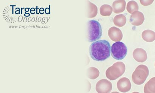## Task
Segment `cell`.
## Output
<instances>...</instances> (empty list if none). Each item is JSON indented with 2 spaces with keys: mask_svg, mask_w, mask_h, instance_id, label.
<instances>
[{
  "mask_svg": "<svg viewBox=\"0 0 155 93\" xmlns=\"http://www.w3.org/2000/svg\"><path fill=\"white\" fill-rule=\"evenodd\" d=\"M111 46L106 40L96 41L89 47L91 57L94 61H103L108 58L110 55Z\"/></svg>",
  "mask_w": 155,
  "mask_h": 93,
  "instance_id": "1",
  "label": "cell"
},
{
  "mask_svg": "<svg viewBox=\"0 0 155 93\" xmlns=\"http://www.w3.org/2000/svg\"><path fill=\"white\" fill-rule=\"evenodd\" d=\"M102 35L101 25L98 21L92 20L87 23V39L89 42L99 40Z\"/></svg>",
  "mask_w": 155,
  "mask_h": 93,
  "instance_id": "2",
  "label": "cell"
},
{
  "mask_svg": "<svg viewBox=\"0 0 155 93\" xmlns=\"http://www.w3.org/2000/svg\"><path fill=\"white\" fill-rule=\"evenodd\" d=\"M125 70L126 66L124 62H116L107 68L106 75L109 80H115L121 77L125 72Z\"/></svg>",
  "mask_w": 155,
  "mask_h": 93,
  "instance_id": "3",
  "label": "cell"
},
{
  "mask_svg": "<svg viewBox=\"0 0 155 93\" xmlns=\"http://www.w3.org/2000/svg\"><path fill=\"white\" fill-rule=\"evenodd\" d=\"M149 74V69L146 65H140L135 70L132 76L134 83L137 85H142L146 80Z\"/></svg>",
  "mask_w": 155,
  "mask_h": 93,
  "instance_id": "4",
  "label": "cell"
},
{
  "mask_svg": "<svg viewBox=\"0 0 155 93\" xmlns=\"http://www.w3.org/2000/svg\"><path fill=\"white\" fill-rule=\"evenodd\" d=\"M127 48L125 44L120 42L114 43L111 47L112 57L118 60H122L127 56Z\"/></svg>",
  "mask_w": 155,
  "mask_h": 93,
  "instance_id": "5",
  "label": "cell"
},
{
  "mask_svg": "<svg viewBox=\"0 0 155 93\" xmlns=\"http://www.w3.org/2000/svg\"><path fill=\"white\" fill-rule=\"evenodd\" d=\"M112 84L106 79H102L97 82L96 90L99 93H109L112 90Z\"/></svg>",
  "mask_w": 155,
  "mask_h": 93,
  "instance_id": "6",
  "label": "cell"
},
{
  "mask_svg": "<svg viewBox=\"0 0 155 93\" xmlns=\"http://www.w3.org/2000/svg\"><path fill=\"white\" fill-rule=\"evenodd\" d=\"M144 21L145 17L143 13L139 11L134 12L130 16V22L134 26L142 25Z\"/></svg>",
  "mask_w": 155,
  "mask_h": 93,
  "instance_id": "7",
  "label": "cell"
},
{
  "mask_svg": "<svg viewBox=\"0 0 155 93\" xmlns=\"http://www.w3.org/2000/svg\"><path fill=\"white\" fill-rule=\"evenodd\" d=\"M117 87L120 92H127L131 89V83L128 78L123 77L118 81L117 83Z\"/></svg>",
  "mask_w": 155,
  "mask_h": 93,
  "instance_id": "8",
  "label": "cell"
},
{
  "mask_svg": "<svg viewBox=\"0 0 155 93\" xmlns=\"http://www.w3.org/2000/svg\"><path fill=\"white\" fill-rule=\"evenodd\" d=\"M108 36L112 41L114 42H120L122 40L123 33L119 28L112 27L109 29Z\"/></svg>",
  "mask_w": 155,
  "mask_h": 93,
  "instance_id": "9",
  "label": "cell"
},
{
  "mask_svg": "<svg viewBox=\"0 0 155 93\" xmlns=\"http://www.w3.org/2000/svg\"><path fill=\"white\" fill-rule=\"evenodd\" d=\"M133 56L135 60L139 62H143L148 58L147 52L142 48H137L134 50Z\"/></svg>",
  "mask_w": 155,
  "mask_h": 93,
  "instance_id": "10",
  "label": "cell"
},
{
  "mask_svg": "<svg viewBox=\"0 0 155 93\" xmlns=\"http://www.w3.org/2000/svg\"><path fill=\"white\" fill-rule=\"evenodd\" d=\"M126 2L124 0H116L112 4V8L114 13L119 14L122 13L125 10Z\"/></svg>",
  "mask_w": 155,
  "mask_h": 93,
  "instance_id": "11",
  "label": "cell"
},
{
  "mask_svg": "<svg viewBox=\"0 0 155 93\" xmlns=\"http://www.w3.org/2000/svg\"><path fill=\"white\" fill-rule=\"evenodd\" d=\"M142 37L145 42H153L155 39V33L154 31L151 30H145L143 32Z\"/></svg>",
  "mask_w": 155,
  "mask_h": 93,
  "instance_id": "12",
  "label": "cell"
},
{
  "mask_svg": "<svg viewBox=\"0 0 155 93\" xmlns=\"http://www.w3.org/2000/svg\"><path fill=\"white\" fill-rule=\"evenodd\" d=\"M113 22L116 26L122 27L125 25L127 22V18L123 14L117 15L114 18Z\"/></svg>",
  "mask_w": 155,
  "mask_h": 93,
  "instance_id": "13",
  "label": "cell"
},
{
  "mask_svg": "<svg viewBox=\"0 0 155 93\" xmlns=\"http://www.w3.org/2000/svg\"><path fill=\"white\" fill-rule=\"evenodd\" d=\"M87 17L92 18L96 16L98 13V8L93 3L88 1Z\"/></svg>",
  "mask_w": 155,
  "mask_h": 93,
  "instance_id": "14",
  "label": "cell"
},
{
  "mask_svg": "<svg viewBox=\"0 0 155 93\" xmlns=\"http://www.w3.org/2000/svg\"><path fill=\"white\" fill-rule=\"evenodd\" d=\"M155 78H152L146 84L144 88L145 93H155Z\"/></svg>",
  "mask_w": 155,
  "mask_h": 93,
  "instance_id": "15",
  "label": "cell"
},
{
  "mask_svg": "<svg viewBox=\"0 0 155 93\" xmlns=\"http://www.w3.org/2000/svg\"><path fill=\"white\" fill-rule=\"evenodd\" d=\"M112 11L113 9L109 5H103L100 8V14L102 16H110L112 14Z\"/></svg>",
  "mask_w": 155,
  "mask_h": 93,
  "instance_id": "16",
  "label": "cell"
},
{
  "mask_svg": "<svg viewBox=\"0 0 155 93\" xmlns=\"http://www.w3.org/2000/svg\"><path fill=\"white\" fill-rule=\"evenodd\" d=\"M100 75V71L98 69L95 67H91L88 68L87 71V76L91 80H95Z\"/></svg>",
  "mask_w": 155,
  "mask_h": 93,
  "instance_id": "17",
  "label": "cell"
},
{
  "mask_svg": "<svg viewBox=\"0 0 155 93\" xmlns=\"http://www.w3.org/2000/svg\"><path fill=\"white\" fill-rule=\"evenodd\" d=\"M127 9L129 13L132 14L134 12L139 10V7L136 1H132L129 2L127 3Z\"/></svg>",
  "mask_w": 155,
  "mask_h": 93,
  "instance_id": "18",
  "label": "cell"
},
{
  "mask_svg": "<svg viewBox=\"0 0 155 93\" xmlns=\"http://www.w3.org/2000/svg\"><path fill=\"white\" fill-rule=\"evenodd\" d=\"M154 1V0H140V2L143 5L147 6L151 5Z\"/></svg>",
  "mask_w": 155,
  "mask_h": 93,
  "instance_id": "19",
  "label": "cell"
}]
</instances>
